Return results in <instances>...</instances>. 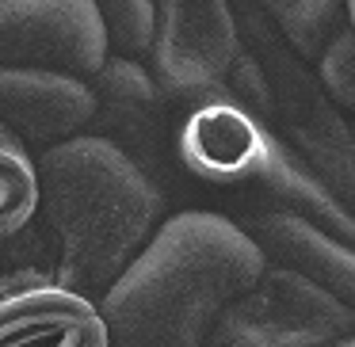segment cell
<instances>
[{
  "label": "cell",
  "mask_w": 355,
  "mask_h": 347,
  "mask_svg": "<svg viewBox=\"0 0 355 347\" xmlns=\"http://www.w3.org/2000/svg\"><path fill=\"white\" fill-rule=\"evenodd\" d=\"M35 222L50 248L46 271L58 286L100 301L168 217L164 191L96 134L35 153Z\"/></svg>",
  "instance_id": "7a4b0ae2"
},
{
  "label": "cell",
  "mask_w": 355,
  "mask_h": 347,
  "mask_svg": "<svg viewBox=\"0 0 355 347\" xmlns=\"http://www.w3.org/2000/svg\"><path fill=\"white\" fill-rule=\"evenodd\" d=\"M0 347H111L96 301L58 283L0 298Z\"/></svg>",
  "instance_id": "8fae6325"
},
{
  "label": "cell",
  "mask_w": 355,
  "mask_h": 347,
  "mask_svg": "<svg viewBox=\"0 0 355 347\" xmlns=\"http://www.w3.org/2000/svg\"><path fill=\"white\" fill-rule=\"evenodd\" d=\"M248 233L260 256L275 267H286L294 275H306L309 283L324 286L340 301H355V256L352 244L340 237L324 233L321 225L291 214L283 206H263V210H245L233 217Z\"/></svg>",
  "instance_id": "30bf717a"
},
{
  "label": "cell",
  "mask_w": 355,
  "mask_h": 347,
  "mask_svg": "<svg viewBox=\"0 0 355 347\" xmlns=\"http://www.w3.org/2000/svg\"><path fill=\"white\" fill-rule=\"evenodd\" d=\"M352 328L347 301L306 275L263 263L256 283L222 309L202 347H324L352 336Z\"/></svg>",
  "instance_id": "5b68a950"
},
{
  "label": "cell",
  "mask_w": 355,
  "mask_h": 347,
  "mask_svg": "<svg viewBox=\"0 0 355 347\" xmlns=\"http://www.w3.org/2000/svg\"><path fill=\"white\" fill-rule=\"evenodd\" d=\"M233 19L245 50L256 57L271 92V130L286 141L294 157L329 187L336 202L352 210L355 199V145L344 111L324 96L317 77L298 54L283 42V35L268 24L252 0H230Z\"/></svg>",
  "instance_id": "277c9868"
},
{
  "label": "cell",
  "mask_w": 355,
  "mask_h": 347,
  "mask_svg": "<svg viewBox=\"0 0 355 347\" xmlns=\"http://www.w3.org/2000/svg\"><path fill=\"white\" fill-rule=\"evenodd\" d=\"M35 206H39L35 157L0 126V244L16 240L35 222Z\"/></svg>",
  "instance_id": "4fadbf2b"
},
{
  "label": "cell",
  "mask_w": 355,
  "mask_h": 347,
  "mask_svg": "<svg viewBox=\"0 0 355 347\" xmlns=\"http://www.w3.org/2000/svg\"><path fill=\"white\" fill-rule=\"evenodd\" d=\"M324 347H355V339L344 336V339H336V344H324Z\"/></svg>",
  "instance_id": "2e32d148"
},
{
  "label": "cell",
  "mask_w": 355,
  "mask_h": 347,
  "mask_svg": "<svg viewBox=\"0 0 355 347\" xmlns=\"http://www.w3.org/2000/svg\"><path fill=\"white\" fill-rule=\"evenodd\" d=\"M153 39L146 69L164 96L222 84L245 50L230 0H149Z\"/></svg>",
  "instance_id": "52a82bcc"
},
{
  "label": "cell",
  "mask_w": 355,
  "mask_h": 347,
  "mask_svg": "<svg viewBox=\"0 0 355 347\" xmlns=\"http://www.w3.org/2000/svg\"><path fill=\"white\" fill-rule=\"evenodd\" d=\"M92 111L96 100L88 80L35 69H0V126L31 157L65 138L88 134Z\"/></svg>",
  "instance_id": "9c48e42d"
},
{
  "label": "cell",
  "mask_w": 355,
  "mask_h": 347,
  "mask_svg": "<svg viewBox=\"0 0 355 347\" xmlns=\"http://www.w3.org/2000/svg\"><path fill=\"white\" fill-rule=\"evenodd\" d=\"M168 157L184 176L222 191H260L324 233L352 244V210L286 149V141L225 84L168 96Z\"/></svg>",
  "instance_id": "3957f363"
},
{
  "label": "cell",
  "mask_w": 355,
  "mask_h": 347,
  "mask_svg": "<svg viewBox=\"0 0 355 347\" xmlns=\"http://www.w3.org/2000/svg\"><path fill=\"white\" fill-rule=\"evenodd\" d=\"M107 54V31L92 0H0V69L88 80Z\"/></svg>",
  "instance_id": "8992f818"
},
{
  "label": "cell",
  "mask_w": 355,
  "mask_h": 347,
  "mask_svg": "<svg viewBox=\"0 0 355 347\" xmlns=\"http://www.w3.org/2000/svg\"><path fill=\"white\" fill-rule=\"evenodd\" d=\"M260 248L218 210L168 214L96 309L111 347H202L222 309L263 271Z\"/></svg>",
  "instance_id": "6da1fadb"
},
{
  "label": "cell",
  "mask_w": 355,
  "mask_h": 347,
  "mask_svg": "<svg viewBox=\"0 0 355 347\" xmlns=\"http://www.w3.org/2000/svg\"><path fill=\"white\" fill-rule=\"evenodd\" d=\"M92 88V123L88 134L111 141L130 164H138L157 187L168 176V96L157 88L149 69L134 57L107 54L100 73L88 77Z\"/></svg>",
  "instance_id": "ba28073f"
},
{
  "label": "cell",
  "mask_w": 355,
  "mask_h": 347,
  "mask_svg": "<svg viewBox=\"0 0 355 347\" xmlns=\"http://www.w3.org/2000/svg\"><path fill=\"white\" fill-rule=\"evenodd\" d=\"M252 4L302 62H313L324 39L336 27L352 24V0H252Z\"/></svg>",
  "instance_id": "7c38bea8"
},
{
  "label": "cell",
  "mask_w": 355,
  "mask_h": 347,
  "mask_svg": "<svg viewBox=\"0 0 355 347\" xmlns=\"http://www.w3.org/2000/svg\"><path fill=\"white\" fill-rule=\"evenodd\" d=\"M107 31V46L119 57L141 62L153 39V4L149 0H92Z\"/></svg>",
  "instance_id": "5bb4252c"
},
{
  "label": "cell",
  "mask_w": 355,
  "mask_h": 347,
  "mask_svg": "<svg viewBox=\"0 0 355 347\" xmlns=\"http://www.w3.org/2000/svg\"><path fill=\"white\" fill-rule=\"evenodd\" d=\"M317 84L324 88L332 103L340 111L355 107V35L352 24L336 27V31L324 39V46L317 50Z\"/></svg>",
  "instance_id": "9a60e30c"
}]
</instances>
